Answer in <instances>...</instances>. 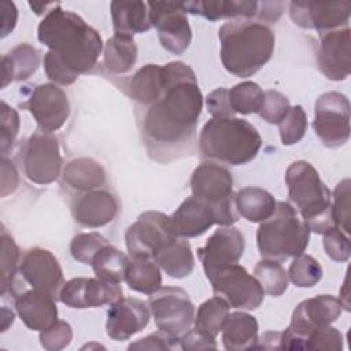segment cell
Returning <instances> with one entry per match:
<instances>
[{
  "mask_svg": "<svg viewBox=\"0 0 351 351\" xmlns=\"http://www.w3.org/2000/svg\"><path fill=\"white\" fill-rule=\"evenodd\" d=\"M163 75L162 95L148 107L136 108V114L149 158L170 163L195 151L203 95L195 71L184 62L165 64Z\"/></svg>",
  "mask_w": 351,
  "mask_h": 351,
  "instance_id": "6da1fadb",
  "label": "cell"
},
{
  "mask_svg": "<svg viewBox=\"0 0 351 351\" xmlns=\"http://www.w3.org/2000/svg\"><path fill=\"white\" fill-rule=\"evenodd\" d=\"M37 37L49 48L44 55L47 77L64 86L89 73L103 51L99 32L80 15L63 10L60 3L48 10L37 27Z\"/></svg>",
  "mask_w": 351,
  "mask_h": 351,
  "instance_id": "7a4b0ae2",
  "label": "cell"
},
{
  "mask_svg": "<svg viewBox=\"0 0 351 351\" xmlns=\"http://www.w3.org/2000/svg\"><path fill=\"white\" fill-rule=\"evenodd\" d=\"M218 37L222 66L239 78H248L258 73L274 51V33L263 22L233 19L219 27Z\"/></svg>",
  "mask_w": 351,
  "mask_h": 351,
  "instance_id": "3957f363",
  "label": "cell"
},
{
  "mask_svg": "<svg viewBox=\"0 0 351 351\" xmlns=\"http://www.w3.org/2000/svg\"><path fill=\"white\" fill-rule=\"evenodd\" d=\"M202 158L240 166L256 158L262 137L255 126L241 118H211L200 130Z\"/></svg>",
  "mask_w": 351,
  "mask_h": 351,
  "instance_id": "277c9868",
  "label": "cell"
},
{
  "mask_svg": "<svg viewBox=\"0 0 351 351\" xmlns=\"http://www.w3.org/2000/svg\"><path fill=\"white\" fill-rule=\"evenodd\" d=\"M289 202L293 203L310 232L324 234L336 226L332 218V193L315 167L306 160L291 163L285 171Z\"/></svg>",
  "mask_w": 351,
  "mask_h": 351,
  "instance_id": "5b68a950",
  "label": "cell"
},
{
  "mask_svg": "<svg viewBox=\"0 0 351 351\" xmlns=\"http://www.w3.org/2000/svg\"><path fill=\"white\" fill-rule=\"evenodd\" d=\"M310 241V229L288 202H277L270 218L261 222L256 244L262 258L285 261L304 252Z\"/></svg>",
  "mask_w": 351,
  "mask_h": 351,
  "instance_id": "8992f818",
  "label": "cell"
},
{
  "mask_svg": "<svg viewBox=\"0 0 351 351\" xmlns=\"http://www.w3.org/2000/svg\"><path fill=\"white\" fill-rule=\"evenodd\" d=\"M189 185L192 196L217 208L221 226H230L239 219L233 195V176L226 167L213 160H204L193 170Z\"/></svg>",
  "mask_w": 351,
  "mask_h": 351,
  "instance_id": "52a82bcc",
  "label": "cell"
},
{
  "mask_svg": "<svg viewBox=\"0 0 351 351\" xmlns=\"http://www.w3.org/2000/svg\"><path fill=\"white\" fill-rule=\"evenodd\" d=\"M341 303L332 295H318L300 302L292 313L288 328L281 332V350H304L306 337L315 329L335 322Z\"/></svg>",
  "mask_w": 351,
  "mask_h": 351,
  "instance_id": "ba28073f",
  "label": "cell"
},
{
  "mask_svg": "<svg viewBox=\"0 0 351 351\" xmlns=\"http://www.w3.org/2000/svg\"><path fill=\"white\" fill-rule=\"evenodd\" d=\"M148 306L160 332L180 340L192 329L195 306L189 295L178 287H162L149 295Z\"/></svg>",
  "mask_w": 351,
  "mask_h": 351,
  "instance_id": "9c48e42d",
  "label": "cell"
},
{
  "mask_svg": "<svg viewBox=\"0 0 351 351\" xmlns=\"http://www.w3.org/2000/svg\"><path fill=\"white\" fill-rule=\"evenodd\" d=\"M22 165L27 180L37 185L56 181L63 166L58 138L41 129L34 132L22 149Z\"/></svg>",
  "mask_w": 351,
  "mask_h": 351,
  "instance_id": "30bf717a",
  "label": "cell"
},
{
  "mask_svg": "<svg viewBox=\"0 0 351 351\" xmlns=\"http://www.w3.org/2000/svg\"><path fill=\"white\" fill-rule=\"evenodd\" d=\"M170 217L160 211H145L130 225L125 233V243L132 259H154V256L171 240Z\"/></svg>",
  "mask_w": 351,
  "mask_h": 351,
  "instance_id": "8fae6325",
  "label": "cell"
},
{
  "mask_svg": "<svg viewBox=\"0 0 351 351\" xmlns=\"http://www.w3.org/2000/svg\"><path fill=\"white\" fill-rule=\"evenodd\" d=\"M313 128L326 148H340L350 138V101L340 92L322 93L314 107Z\"/></svg>",
  "mask_w": 351,
  "mask_h": 351,
  "instance_id": "7c38bea8",
  "label": "cell"
},
{
  "mask_svg": "<svg viewBox=\"0 0 351 351\" xmlns=\"http://www.w3.org/2000/svg\"><path fill=\"white\" fill-rule=\"evenodd\" d=\"M215 296L222 298L229 307L239 310H255L265 298L259 281L239 263L229 265L210 280Z\"/></svg>",
  "mask_w": 351,
  "mask_h": 351,
  "instance_id": "4fadbf2b",
  "label": "cell"
},
{
  "mask_svg": "<svg viewBox=\"0 0 351 351\" xmlns=\"http://www.w3.org/2000/svg\"><path fill=\"white\" fill-rule=\"evenodd\" d=\"M149 21L158 30L160 45L174 53H184L191 41L192 30L182 3L148 1Z\"/></svg>",
  "mask_w": 351,
  "mask_h": 351,
  "instance_id": "5bb4252c",
  "label": "cell"
},
{
  "mask_svg": "<svg viewBox=\"0 0 351 351\" xmlns=\"http://www.w3.org/2000/svg\"><path fill=\"white\" fill-rule=\"evenodd\" d=\"M244 248L245 240L237 228L232 225L218 228L207 239L204 247L197 248V256L206 277L210 280L223 267L237 263L244 254Z\"/></svg>",
  "mask_w": 351,
  "mask_h": 351,
  "instance_id": "9a60e30c",
  "label": "cell"
},
{
  "mask_svg": "<svg viewBox=\"0 0 351 351\" xmlns=\"http://www.w3.org/2000/svg\"><path fill=\"white\" fill-rule=\"evenodd\" d=\"M351 14L350 1H291L289 16L302 29H313L319 33L347 27Z\"/></svg>",
  "mask_w": 351,
  "mask_h": 351,
  "instance_id": "2e32d148",
  "label": "cell"
},
{
  "mask_svg": "<svg viewBox=\"0 0 351 351\" xmlns=\"http://www.w3.org/2000/svg\"><path fill=\"white\" fill-rule=\"evenodd\" d=\"M19 274L32 288L43 289L59 299L64 284L63 270L51 251L40 247L25 251L19 263Z\"/></svg>",
  "mask_w": 351,
  "mask_h": 351,
  "instance_id": "e0dca14e",
  "label": "cell"
},
{
  "mask_svg": "<svg viewBox=\"0 0 351 351\" xmlns=\"http://www.w3.org/2000/svg\"><path fill=\"white\" fill-rule=\"evenodd\" d=\"M25 107L36 119L38 128L44 132H56L70 115L69 97L62 88L55 84L37 85Z\"/></svg>",
  "mask_w": 351,
  "mask_h": 351,
  "instance_id": "ac0fdd59",
  "label": "cell"
},
{
  "mask_svg": "<svg viewBox=\"0 0 351 351\" xmlns=\"http://www.w3.org/2000/svg\"><path fill=\"white\" fill-rule=\"evenodd\" d=\"M123 298L118 284L106 282L100 278L75 277L66 281L59 292V300L70 308H90L114 304Z\"/></svg>",
  "mask_w": 351,
  "mask_h": 351,
  "instance_id": "d6986e66",
  "label": "cell"
},
{
  "mask_svg": "<svg viewBox=\"0 0 351 351\" xmlns=\"http://www.w3.org/2000/svg\"><path fill=\"white\" fill-rule=\"evenodd\" d=\"M351 30L350 27L321 33L317 55L319 71L332 81H343L351 71Z\"/></svg>",
  "mask_w": 351,
  "mask_h": 351,
  "instance_id": "ffe728a7",
  "label": "cell"
},
{
  "mask_svg": "<svg viewBox=\"0 0 351 351\" xmlns=\"http://www.w3.org/2000/svg\"><path fill=\"white\" fill-rule=\"evenodd\" d=\"M151 318L149 306L136 298H122L107 311L106 333L115 341L128 340L143 330Z\"/></svg>",
  "mask_w": 351,
  "mask_h": 351,
  "instance_id": "44dd1931",
  "label": "cell"
},
{
  "mask_svg": "<svg viewBox=\"0 0 351 351\" xmlns=\"http://www.w3.org/2000/svg\"><path fill=\"white\" fill-rule=\"evenodd\" d=\"M170 221L174 234L181 239L197 237L213 225H222L217 208L195 196L184 200L170 215Z\"/></svg>",
  "mask_w": 351,
  "mask_h": 351,
  "instance_id": "7402d4cb",
  "label": "cell"
},
{
  "mask_svg": "<svg viewBox=\"0 0 351 351\" xmlns=\"http://www.w3.org/2000/svg\"><path fill=\"white\" fill-rule=\"evenodd\" d=\"M118 208L117 197L101 188L78 195L71 204L75 222L85 228L106 226L117 217Z\"/></svg>",
  "mask_w": 351,
  "mask_h": 351,
  "instance_id": "603a6c76",
  "label": "cell"
},
{
  "mask_svg": "<svg viewBox=\"0 0 351 351\" xmlns=\"http://www.w3.org/2000/svg\"><path fill=\"white\" fill-rule=\"evenodd\" d=\"M16 314L30 330H45L58 321L56 299L43 289H25L14 298Z\"/></svg>",
  "mask_w": 351,
  "mask_h": 351,
  "instance_id": "cb8c5ba5",
  "label": "cell"
},
{
  "mask_svg": "<svg viewBox=\"0 0 351 351\" xmlns=\"http://www.w3.org/2000/svg\"><path fill=\"white\" fill-rule=\"evenodd\" d=\"M185 12L197 14L208 21H218L223 18L233 19H261L262 3L259 1H188L182 3Z\"/></svg>",
  "mask_w": 351,
  "mask_h": 351,
  "instance_id": "d4e9b609",
  "label": "cell"
},
{
  "mask_svg": "<svg viewBox=\"0 0 351 351\" xmlns=\"http://www.w3.org/2000/svg\"><path fill=\"white\" fill-rule=\"evenodd\" d=\"M163 88V66L145 64L132 75L125 92L137 104L136 108H143L152 104L162 95Z\"/></svg>",
  "mask_w": 351,
  "mask_h": 351,
  "instance_id": "484cf974",
  "label": "cell"
},
{
  "mask_svg": "<svg viewBox=\"0 0 351 351\" xmlns=\"http://www.w3.org/2000/svg\"><path fill=\"white\" fill-rule=\"evenodd\" d=\"M258 321L244 311L230 313L222 328V343L226 350H255L258 341Z\"/></svg>",
  "mask_w": 351,
  "mask_h": 351,
  "instance_id": "4316f807",
  "label": "cell"
},
{
  "mask_svg": "<svg viewBox=\"0 0 351 351\" xmlns=\"http://www.w3.org/2000/svg\"><path fill=\"white\" fill-rule=\"evenodd\" d=\"M40 66V52L29 43H19L1 56V88L12 81H25Z\"/></svg>",
  "mask_w": 351,
  "mask_h": 351,
  "instance_id": "83f0119b",
  "label": "cell"
},
{
  "mask_svg": "<svg viewBox=\"0 0 351 351\" xmlns=\"http://www.w3.org/2000/svg\"><path fill=\"white\" fill-rule=\"evenodd\" d=\"M62 178L66 186L84 193L106 184V170L92 158H77L64 166Z\"/></svg>",
  "mask_w": 351,
  "mask_h": 351,
  "instance_id": "f1b7e54d",
  "label": "cell"
},
{
  "mask_svg": "<svg viewBox=\"0 0 351 351\" xmlns=\"http://www.w3.org/2000/svg\"><path fill=\"white\" fill-rule=\"evenodd\" d=\"M138 48L130 34L114 33L103 47V67L111 74L128 73L137 60Z\"/></svg>",
  "mask_w": 351,
  "mask_h": 351,
  "instance_id": "f546056e",
  "label": "cell"
},
{
  "mask_svg": "<svg viewBox=\"0 0 351 351\" xmlns=\"http://www.w3.org/2000/svg\"><path fill=\"white\" fill-rule=\"evenodd\" d=\"M110 8L115 33L133 36L148 32L152 27L145 1H111Z\"/></svg>",
  "mask_w": 351,
  "mask_h": 351,
  "instance_id": "4dcf8cb0",
  "label": "cell"
},
{
  "mask_svg": "<svg viewBox=\"0 0 351 351\" xmlns=\"http://www.w3.org/2000/svg\"><path fill=\"white\" fill-rule=\"evenodd\" d=\"M154 262L171 278L188 277L195 266V258L189 243L178 237L167 243L154 256Z\"/></svg>",
  "mask_w": 351,
  "mask_h": 351,
  "instance_id": "1f68e13d",
  "label": "cell"
},
{
  "mask_svg": "<svg viewBox=\"0 0 351 351\" xmlns=\"http://www.w3.org/2000/svg\"><path fill=\"white\" fill-rule=\"evenodd\" d=\"M234 204L239 215L245 218L248 222L261 223L273 215L277 202L266 189L245 186L236 192Z\"/></svg>",
  "mask_w": 351,
  "mask_h": 351,
  "instance_id": "d6a6232c",
  "label": "cell"
},
{
  "mask_svg": "<svg viewBox=\"0 0 351 351\" xmlns=\"http://www.w3.org/2000/svg\"><path fill=\"white\" fill-rule=\"evenodd\" d=\"M129 262L130 259L125 252L107 244L95 255L90 265L97 278L111 284H121L125 281Z\"/></svg>",
  "mask_w": 351,
  "mask_h": 351,
  "instance_id": "836d02e7",
  "label": "cell"
},
{
  "mask_svg": "<svg viewBox=\"0 0 351 351\" xmlns=\"http://www.w3.org/2000/svg\"><path fill=\"white\" fill-rule=\"evenodd\" d=\"M229 315V304L219 296L203 302L195 314L193 329L208 339L217 337Z\"/></svg>",
  "mask_w": 351,
  "mask_h": 351,
  "instance_id": "e575fe53",
  "label": "cell"
},
{
  "mask_svg": "<svg viewBox=\"0 0 351 351\" xmlns=\"http://www.w3.org/2000/svg\"><path fill=\"white\" fill-rule=\"evenodd\" d=\"M125 281L132 291L152 295L162 288V274L154 259H132L126 269Z\"/></svg>",
  "mask_w": 351,
  "mask_h": 351,
  "instance_id": "d590c367",
  "label": "cell"
},
{
  "mask_svg": "<svg viewBox=\"0 0 351 351\" xmlns=\"http://www.w3.org/2000/svg\"><path fill=\"white\" fill-rule=\"evenodd\" d=\"M21 251L14 239L1 226V277H0V293L5 298L7 292L14 296L15 276L19 273Z\"/></svg>",
  "mask_w": 351,
  "mask_h": 351,
  "instance_id": "8d00e7d4",
  "label": "cell"
},
{
  "mask_svg": "<svg viewBox=\"0 0 351 351\" xmlns=\"http://www.w3.org/2000/svg\"><path fill=\"white\" fill-rule=\"evenodd\" d=\"M254 277L259 281L265 293L270 296H281L289 282L285 269L274 259H261L254 267Z\"/></svg>",
  "mask_w": 351,
  "mask_h": 351,
  "instance_id": "74e56055",
  "label": "cell"
},
{
  "mask_svg": "<svg viewBox=\"0 0 351 351\" xmlns=\"http://www.w3.org/2000/svg\"><path fill=\"white\" fill-rule=\"evenodd\" d=\"M265 92L262 88L252 81H243L236 84L229 90V101L234 114L250 115L258 112L262 107Z\"/></svg>",
  "mask_w": 351,
  "mask_h": 351,
  "instance_id": "f35d334b",
  "label": "cell"
},
{
  "mask_svg": "<svg viewBox=\"0 0 351 351\" xmlns=\"http://www.w3.org/2000/svg\"><path fill=\"white\" fill-rule=\"evenodd\" d=\"M287 274L291 282L296 287L310 288L321 281L322 267L314 256L300 254L298 256H293V261L291 262Z\"/></svg>",
  "mask_w": 351,
  "mask_h": 351,
  "instance_id": "ab89813d",
  "label": "cell"
},
{
  "mask_svg": "<svg viewBox=\"0 0 351 351\" xmlns=\"http://www.w3.org/2000/svg\"><path fill=\"white\" fill-rule=\"evenodd\" d=\"M107 244L108 240L97 232L78 233L70 243V252L75 261L84 265H90L95 255Z\"/></svg>",
  "mask_w": 351,
  "mask_h": 351,
  "instance_id": "60d3db41",
  "label": "cell"
},
{
  "mask_svg": "<svg viewBox=\"0 0 351 351\" xmlns=\"http://www.w3.org/2000/svg\"><path fill=\"white\" fill-rule=\"evenodd\" d=\"M307 130V115L302 106L289 108L285 118L278 123L281 143L284 145H293L299 143Z\"/></svg>",
  "mask_w": 351,
  "mask_h": 351,
  "instance_id": "b9f144b4",
  "label": "cell"
},
{
  "mask_svg": "<svg viewBox=\"0 0 351 351\" xmlns=\"http://www.w3.org/2000/svg\"><path fill=\"white\" fill-rule=\"evenodd\" d=\"M332 218L337 228L350 233V180H341L333 191Z\"/></svg>",
  "mask_w": 351,
  "mask_h": 351,
  "instance_id": "7bdbcfd3",
  "label": "cell"
},
{
  "mask_svg": "<svg viewBox=\"0 0 351 351\" xmlns=\"http://www.w3.org/2000/svg\"><path fill=\"white\" fill-rule=\"evenodd\" d=\"M291 108L289 100L282 93L269 89L265 92V99L258 115L270 125H278Z\"/></svg>",
  "mask_w": 351,
  "mask_h": 351,
  "instance_id": "ee69618b",
  "label": "cell"
},
{
  "mask_svg": "<svg viewBox=\"0 0 351 351\" xmlns=\"http://www.w3.org/2000/svg\"><path fill=\"white\" fill-rule=\"evenodd\" d=\"M0 145L1 156L5 158L8 151L12 148L15 138L19 132V115L15 108L8 106L5 101H1V115H0Z\"/></svg>",
  "mask_w": 351,
  "mask_h": 351,
  "instance_id": "f6af8a7d",
  "label": "cell"
},
{
  "mask_svg": "<svg viewBox=\"0 0 351 351\" xmlns=\"http://www.w3.org/2000/svg\"><path fill=\"white\" fill-rule=\"evenodd\" d=\"M324 250L335 262H347L351 254L348 234L340 228L332 226L324 234Z\"/></svg>",
  "mask_w": 351,
  "mask_h": 351,
  "instance_id": "bcb514c9",
  "label": "cell"
},
{
  "mask_svg": "<svg viewBox=\"0 0 351 351\" xmlns=\"http://www.w3.org/2000/svg\"><path fill=\"white\" fill-rule=\"evenodd\" d=\"M343 335L336 328L328 325L313 330L304 340V350H332L343 348Z\"/></svg>",
  "mask_w": 351,
  "mask_h": 351,
  "instance_id": "7dc6e473",
  "label": "cell"
},
{
  "mask_svg": "<svg viewBox=\"0 0 351 351\" xmlns=\"http://www.w3.org/2000/svg\"><path fill=\"white\" fill-rule=\"evenodd\" d=\"M73 339V329L69 322L58 319L48 329L40 332L41 347L48 351H59L70 344Z\"/></svg>",
  "mask_w": 351,
  "mask_h": 351,
  "instance_id": "c3c4849f",
  "label": "cell"
},
{
  "mask_svg": "<svg viewBox=\"0 0 351 351\" xmlns=\"http://www.w3.org/2000/svg\"><path fill=\"white\" fill-rule=\"evenodd\" d=\"M206 106L213 118H232L234 111L229 101V89L217 88L206 97Z\"/></svg>",
  "mask_w": 351,
  "mask_h": 351,
  "instance_id": "681fc988",
  "label": "cell"
},
{
  "mask_svg": "<svg viewBox=\"0 0 351 351\" xmlns=\"http://www.w3.org/2000/svg\"><path fill=\"white\" fill-rule=\"evenodd\" d=\"M177 346H180L178 340L159 330L158 333L138 339L137 341L132 343L128 348L129 350H173Z\"/></svg>",
  "mask_w": 351,
  "mask_h": 351,
  "instance_id": "f907efd6",
  "label": "cell"
},
{
  "mask_svg": "<svg viewBox=\"0 0 351 351\" xmlns=\"http://www.w3.org/2000/svg\"><path fill=\"white\" fill-rule=\"evenodd\" d=\"M178 344L182 350H215L217 343L214 339H208L203 336L202 333L196 332L195 329H191L184 336L180 337Z\"/></svg>",
  "mask_w": 351,
  "mask_h": 351,
  "instance_id": "816d5d0a",
  "label": "cell"
},
{
  "mask_svg": "<svg viewBox=\"0 0 351 351\" xmlns=\"http://www.w3.org/2000/svg\"><path fill=\"white\" fill-rule=\"evenodd\" d=\"M18 171L11 160L1 159V197L14 193L18 186Z\"/></svg>",
  "mask_w": 351,
  "mask_h": 351,
  "instance_id": "f5cc1de1",
  "label": "cell"
},
{
  "mask_svg": "<svg viewBox=\"0 0 351 351\" xmlns=\"http://www.w3.org/2000/svg\"><path fill=\"white\" fill-rule=\"evenodd\" d=\"M1 15H3V25H1V38L10 34L18 21V11L12 1H1Z\"/></svg>",
  "mask_w": 351,
  "mask_h": 351,
  "instance_id": "db71d44e",
  "label": "cell"
},
{
  "mask_svg": "<svg viewBox=\"0 0 351 351\" xmlns=\"http://www.w3.org/2000/svg\"><path fill=\"white\" fill-rule=\"evenodd\" d=\"M281 350V332H266L258 337L255 350Z\"/></svg>",
  "mask_w": 351,
  "mask_h": 351,
  "instance_id": "11a10c76",
  "label": "cell"
},
{
  "mask_svg": "<svg viewBox=\"0 0 351 351\" xmlns=\"http://www.w3.org/2000/svg\"><path fill=\"white\" fill-rule=\"evenodd\" d=\"M15 318V314L11 308H7L5 306L1 308V332H5L10 325H12Z\"/></svg>",
  "mask_w": 351,
  "mask_h": 351,
  "instance_id": "9f6ffc18",
  "label": "cell"
},
{
  "mask_svg": "<svg viewBox=\"0 0 351 351\" xmlns=\"http://www.w3.org/2000/svg\"><path fill=\"white\" fill-rule=\"evenodd\" d=\"M58 3H40V4H37V3H29V5H30V8L34 11V14H37V15H41L43 12H45V10L47 8H49V7H53V5H56Z\"/></svg>",
  "mask_w": 351,
  "mask_h": 351,
  "instance_id": "6f0895ef",
  "label": "cell"
}]
</instances>
